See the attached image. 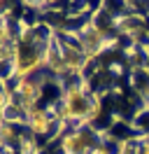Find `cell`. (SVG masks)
<instances>
[{"label":"cell","instance_id":"cell-1","mask_svg":"<svg viewBox=\"0 0 149 154\" xmlns=\"http://www.w3.org/2000/svg\"><path fill=\"white\" fill-rule=\"evenodd\" d=\"M63 35H65V38H70V40H74V42L79 45V49H82L91 61H93V58H98L102 51H107V49L114 45V40L110 38V33L102 30L93 17H91V19H86L77 30H72V33H63Z\"/></svg>","mask_w":149,"mask_h":154},{"label":"cell","instance_id":"cell-2","mask_svg":"<svg viewBox=\"0 0 149 154\" xmlns=\"http://www.w3.org/2000/svg\"><path fill=\"white\" fill-rule=\"evenodd\" d=\"M100 133H96V126L86 128H68L58 138V149L61 154H91L100 145Z\"/></svg>","mask_w":149,"mask_h":154},{"label":"cell","instance_id":"cell-3","mask_svg":"<svg viewBox=\"0 0 149 154\" xmlns=\"http://www.w3.org/2000/svg\"><path fill=\"white\" fill-rule=\"evenodd\" d=\"M44 77H26V79H17L12 87L17 94V103L21 107V112L26 117V112L35 110L42 105V91H44Z\"/></svg>","mask_w":149,"mask_h":154},{"label":"cell","instance_id":"cell-4","mask_svg":"<svg viewBox=\"0 0 149 154\" xmlns=\"http://www.w3.org/2000/svg\"><path fill=\"white\" fill-rule=\"evenodd\" d=\"M112 26H114L117 33L128 35V38H135L138 33H147V30H144V19H142V14H135V12L114 17V19H112Z\"/></svg>","mask_w":149,"mask_h":154},{"label":"cell","instance_id":"cell-5","mask_svg":"<svg viewBox=\"0 0 149 154\" xmlns=\"http://www.w3.org/2000/svg\"><path fill=\"white\" fill-rule=\"evenodd\" d=\"M91 154H123V149H121V152H112L110 147H107V143H100V145H98V147H96Z\"/></svg>","mask_w":149,"mask_h":154},{"label":"cell","instance_id":"cell-6","mask_svg":"<svg viewBox=\"0 0 149 154\" xmlns=\"http://www.w3.org/2000/svg\"><path fill=\"white\" fill-rule=\"evenodd\" d=\"M140 154H149V138H144L140 143Z\"/></svg>","mask_w":149,"mask_h":154}]
</instances>
